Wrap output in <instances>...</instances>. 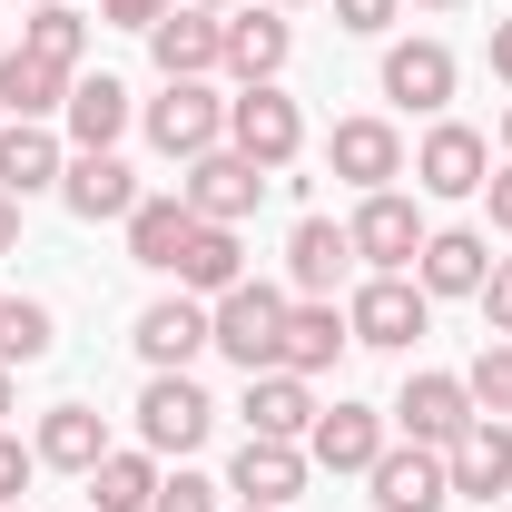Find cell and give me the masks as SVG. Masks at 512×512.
Segmentation results:
<instances>
[{
  "label": "cell",
  "mask_w": 512,
  "mask_h": 512,
  "mask_svg": "<svg viewBox=\"0 0 512 512\" xmlns=\"http://www.w3.org/2000/svg\"><path fill=\"white\" fill-rule=\"evenodd\" d=\"M444 473H453V503H493V493H512V424L483 414V424L444 453Z\"/></svg>",
  "instance_id": "obj_22"
},
{
  "label": "cell",
  "mask_w": 512,
  "mask_h": 512,
  "mask_svg": "<svg viewBox=\"0 0 512 512\" xmlns=\"http://www.w3.org/2000/svg\"><path fill=\"white\" fill-rule=\"evenodd\" d=\"M483 178H493V138L463 119H434L424 128V148H414V188L424 197H483Z\"/></svg>",
  "instance_id": "obj_8"
},
{
  "label": "cell",
  "mask_w": 512,
  "mask_h": 512,
  "mask_svg": "<svg viewBox=\"0 0 512 512\" xmlns=\"http://www.w3.org/2000/svg\"><path fill=\"white\" fill-rule=\"evenodd\" d=\"M503 148H512V109H503Z\"/></svg>",
  "instance_id": "obj_45"
},
{
  "label": "cell",
  "mask_w": 512,
  "mask_h": 512,
  "mask_svg": "<svg viewBox=\"0 0 512 512\" xmlns=\"http://www.w3.org/2000/svg\"><path fill=\"white\" fill-rule=\"evenodd\" d=\"M365 483H375V512H444L453 503V473L434 444H384Z\"/></svg>",
  "instance_id": "obj_12"
},
{
  "label": "cell",
  "mask_w": 512,
  "mask_h": 512,
  "mask_svg": "<svg viewBox=\"0 0 512 512\" xmlns=\"http://www.w3.org/2000/svg\"><path fill=\"white\" fill-rule=\"evenodd\" d=\"M30 10H50V0H30Z\"/></svg>",
  "instance_id": "obj_48"
},
{
  "label": "cell",
  "mask_w": 512,
  "mask_h": 512,
  "mask_svg": "<svg viewBox=\"0 0 512 512\" xmlns=\"http://www.w3.org/2000/svg\"><path fill=\"white\" fill-rule=\"evenodd\" d=\"M197 10H247V0H197Z\"/></svg>",
  "instance_id": "obj_42"
},
{
  "label": "cell",
  "mask_w": 512,
  "mask_h": 512,
  "mask_svg": "<svg viewBox=\"0 0 512 512\" xmlns=\"http://www.w3.org/2000/svg\"><path fill=\"white\" fill-rule=\"evenodd\" d=\"M69 148H119L128 138V119H138V109H128V79H109V69H99V79H69Z\"/></svg>",
  "instance_id": "obj_24"
},
{
  "label": "cell",
  "mask_w": 512,
  "mask_h": 512,
  "mask_svg": "<svg viewBox=\"0 0 512 512\" xmlns=\"http://www.w3.org/2000/svg\"><path fill=\"white\" fill-rule=\"evenodd\" d=\"M217 493H227V483H207V473L178 463V473H158V503H148V512H227Z\"/></svg>",
  "instance_id": "obj_34"
},
{
  "label": "cell",
  "mask_w": 512,
  "mask_h": 512,
  "mask_svg": "<svg viewBox=\"0 0 512 512\" xmlns=\"http://www.w3.org/2000/svg\"><path fill=\"white\" fill-rule=\"evenodd\" d=\"M424 316H434V296H424L414 276H365V286H355V306H345L355 345H375V355H404V345L424 335Z\"/></svg>",
  "instance_id": "obj_7"
},
{
  "label": "cell",
  "mask_w": 512,
  "mask_h": 512,
  "mask_svg": "<svg viewBox=\"0 0 512 512\" xmlns=\"http://www.w3.org/2000/svg\"><path fill=\"white\" fill-rule=\"evenodd\" d=\"M483 197H493V237H512V158L483 178Z\"/></svg>",
  "instance_id": "obj_39"
},
{
  "label": "cell",
  "mask_w": 512,
  "mask_h": 512,
  "mask_svg": "<svg viewBox=\"0 0 512 512\" xmlns=\"http://www.w3.org/2000/svg\"><path fill=\"white\" fill-rule=\"evenodd\" d=\"M493 79L512 89V20H493Z\"/></svg>",
  "instance_id": "obj_40"
},
{
  "label": "cell",
  "mask_w": 512,
  "mask_h": 512,
  "mask_svg": "<svg viewBox=\"0 0 512 512\" xmlns=\"http://www.w3.org/2000/svg\"><path fill=\"white\" fill-rule=\"evenodd\" d=\"M20 247V197H0V256Z\"/></svg>",
  "instance_id": "obj_41"
},
{
  "label": "cell",
  "mask_w": 512,
  "mask_h": 512,
  "mask_svg": "<svg viewBox=\"0 0 512 512\" xmlns=\"http://www.w3.org/2000/svg\"><path fill=\"white\" fill-rule=\"evenodd\" d=\"M168 276H178L188 296H207V306H217V296L247 276V247H237V227H207V217H197V237L178 247V266H168Z\"/></svg>",
  "instance_id": "obj_27"
},
{
  "label": "cell",
  "mask_w": 512,
  "mask_h": 512,
  "mask_svg": "<svg viewBox=\"0 0 512 512\" xmlns=\"http://www.w3.org/2000/svg\"><path fill=\"white\" fill-rule=\"evenodd\" d=\"M375 453H384V414L375 404H325L316 434H306V463H316V473H375Z\"/></svg>",
  "instance_id": "obj_20"
},
{
  "label": "cell",
  "mask_w": 512,
  "mask_h": 512,
  "mask_svg": "<svg viewBox=\"0 0 512 512\" xmlns=\"http://www.w3.org/2000/svg\"><path fill=\"white\" fill-rule=\"evenodd\" d=\"M20 50H30V60H50V69H79V60H89V20H79L69 0H50V10H30V20H20Z\"/></svg>",
  "instance_id": "obj_31"
},
{
  "label": "cell",
  "mask_w": 512,
  "mask_h": 512,
  "mask_svg": "<svg viewBox=\"0 0 512 512\" xmlns=\"http://www.w3.org/2000/svg\"><path fill=\"white\" fill-rule=\"evenodd\" d=\"M483 276H493V237H473V227H434L424 256H414L424 296H483Z\"/></svg>",
  "instance_id": "obj_21"
},
{
  "label": "cell",
  "mask_w": 512,
  "mask_h": 512,
  "mask_svg": "<svg viewBox=\"0 0 512 512\" xmlns=\"http://www.w3.org/2000/svg\"><path fill=\"white\" fill-rule=\"evenodd\" d=\"M138 119H148V148H158V158H207V148H227V99H217L207 79H168Z\"/></svg>",
  "instance_id": "obj_3"
},
{
  "label": "cell",
  "mask_w": 512,
  "mask_h": 512,
  "mask_svg": "<svg viewBox=\"0 0 512 512\" xmlns=\"http://www.w3.org/2000/svg\"><path fill=\"white\" fill-rule=\"evenodd\" d=\"M345 256H355V237H345L335 217H296V237H286V286H296V296H335Z\"/></svg>",
  "instance_id": "obj_25"
},
{
  "label": "cell",
  "mask_w": 512,
  "mask_h": 512,
  "mask_svg": "<svg viewBox=\"0 0 512 512\" xmlns=\"http://www.w3.org/2000/svg\"><path fill=\"white\" fill-rule=\"evenodd\" d=\"M178 197H188L207 227H247L256 197H266V168H256V158H237V148H207V158H188Z\"/></svg>",
  "instance_id": "obj_9"
},
{
  "label": "cell",
  "mask_w": 512,
  "mask_h": 512,
  "mask_svg": "<svg viewBox=\"0 0 512 512\" xmlns=\"http://www.w3.org/2000/svg\"><path fill=\"white\" fill-rule=\"evenodd\" d=\"M0 512H20V503H0Z\"/></svg>",
  "instance_id": "obj_49"
},
{
  "label": "cell",
  "mask_w": 512,
  "mask_h": 512,
  "mask_svg": "<svg viewBox=\"0 0 512 512\" xmlns=\"http://www.w3.org/2000/svg\"><path fill=\"white\" fill-rule=\"evenodd\" d=\"M237 414H247V434H266V444H306L325 404H316V384H306V375L266 365V375H247V404H237Z\"/></svg>",
  "instance_id": "obj_17"
},
{
  "label": "cell",
  "mask_w": 512,
  "mask_h": 512,
  "mask_svg": "<svg viewBox=\"0 0 512 512\" xmlns=\"http://www.w3.org/2000/svg\"><path fill=\"white\" fill-rule=\"evenodd\" d=\"M237 512H266V503H237Z\"/></svg>",
  "instance_id": "obj_47"
},
{
  "label": "cell",
  "mask_w": 512,
  "mask_h": 512,
  "mask_svg": "<svg viewBox=\"0 0 512 512\" xmlns=\"http://www.w3.org/2000/svg\"><path fill=\"white\" fill-rule=\"evenodd\" d=\"M276 10H306V0H276Z\"/></svg>",
  "instance_id": "obj_46"
},
{
  "label": "cell",
  "mask_w": 512,
  "mask_h": 512,
  "mask_svg": "<svg viewBox=\"0 0 512 512\" xmlns=\"http://www.w3.org/2000/svg\"><path fill=\"white\" fill-rule=\"evenodd\" d=\"M345 345H355V325H345V306H335V296H296V306H286V345H276V365L316 384L325 365L345 355Z\"/></svg>",
  "instance_id": "obj_19"
},
{
  "label": "cell",
  "mask_w": 512,
  "mask_h": 512,
  "mask_svg": "<svg viewBox=\"0 0 512 512\" xmlns=\"http://www.w3.org/2000/svg\"><path fill=\"white\" fill-rule=\"evenodd\" d=\"M217 345V325H207V296H158V306H138V355H148V375H188L197 355Z\"/></svg>",
  "instance_id": "obj_10"
},
{
  "label": "cell",
  "mask_w": 512,
  "mask_h": 512,
  "mask_svg": "<svg viewBox=\"0 0 512 512\" xmlns=\"http://www.w3.org/2000/svg\"><path fill=\"white\" fill-rule=\"evenodd\" d=\"M148 60H158V79H217V60H227V10H168L158 30H148Z\"/></svg>",
  "instance_id": "obj_13"
},
{
  "label": "cell",
  "mask_w": 512,
  "mask_h": 512,
  "mask_svg": "<svg viewBox=\"0 0 512 512\" xmlns=\"http://www.w3.org/2000/svg\"><path fill=\"white\" fill-rule=\"evenodd\" d=\"M345 237H355V256H365L375 276H414V256H424L434 227L414 217V197H404V188H375L355 217H345Z\"/></svg>",
  "instance_id": "obj_6"
},
{
  "label": "cell",
  "mask_w": 512,
  "mask_h": 512,
  "mask_svg": "<svg viewBox=\"0 0 512 512\" xmlns=\"http://www.w3.org/2000/svg\"><path fill=\"white\" fill-rule=\"evenodd\" d=\"M207 424H217V404H207L197 375H148V394H138V444L148 453H178L188 463L207 444Z\"/></svg>",
  "instance_id": "obj_5"
},
{
  "label": "cell",
  "mask_w": 512,
  "mask_h": 512,
  "mask_svg": "<svg viewBox=\"0 0 512 512\" xmlns=\"http://www.w3.org/2000/svg\"><path fill=\"white\" fill-rule=\"evenodd\" d=\"M453 79H463V69H453L444 40H394V50H384V99H394V109H424V119H444Z\"/></svg>",
  "instance_id": "obj_18"
},
{
  "label": "cell",
  "mask_w": 512,
  "mask_h": 512,
  "mask_svg": "<svg viewBox=\"0 0 512 512\" xmlns=\"http://www.w3.org/2000/svg\"><path fill=\"white\" fill-rule=\"evenodd\" d=\"M483 325L512 335V256H493V276H483Z\"/></svg>",
  "instance_id": "obj_37"
},
{
  "label": "cell",
  "mask_w": 512,
  "mask_h": 512,
  "mask_svg": "<svg viewBox=\"0 0 512 512\" xmlns=\"http://www.w3.org/2000/svg\"><path fill=\"white\" fill-rule=\"evenodd\" d=\"M188 237H197V207H188V197H138V207H128V256H138V266L168 276Z\"/></svg>",
  "instance_id": "obj_28"
},
{
  "label": "cell",
  "mask_w": 512,
  "mask_h": 512,
  "mask_svg": "<svg viewBox=\"0 0 512 512\" xmlns=\"http://www.w3.org/2000/svg\"><path fill=\"white\" fill-rule=\"evenodd\" d=\"M286 60H296V20H286L276 0H266V10H227V60L217 69H227L237 89H266Z\"/></svg>",
  "instance_id": "obj_15"
},
{
  "label": "cell",
  "mask_w": 512,
  "mask_h": 512,
  "mask_svg": "<svg viewBox=\"0 0 512 512\" xmlns=\"http://www.w3.org/2000/svg\"><path fill=\"white\" fill-rule=\"evenodd\" d=\"M79 483H89V512H148V503H158V453H148V444H128V453L109 444Z\"/></svg>",
  "instance_id": "obj_26"
},
{
  "label": "cell",
  "mask_w": 512,
  "mask_h": 512,
  "mask_svg": "<svg viewBox=\"0 0 512 512\" xmlns=\"http://www.w3.org/2000/svg\"><path fill=\"white\" fill-rule=\"evenodd\" d=\"M394 10H404V0H335V30H355V40H384V30H394Z\"/></svg>",
  "instance_id": "obj_35"
},
{
  "label": "cell",
  "mask_w": 512,
  "mask_h": 512,
  "mask_svg": "<svg viewBox=\"0 0 512 512\" xmlns=\"http://www.w3.org/2000/svg\"><path fill=\"white\" fill-rule=\"evenodd\" d=\"M306 444H266V434H247L237 444V463H227V493L237 503H266V512H286V503H306Z\"/></svg>",
  "instance_id": "obj_16"
},
{
  "label": "cell",
  "mask_w": 512,
  "mask_h": 512,
  "mask_svg": "<svg viewBox=\"0 0 512 512\" xmlns=\"http://www.w3.org/2000/svg\"><path fill=\"white\" fill-rule=\"evenodd\" d=\"M394 424H404V444L453 453L473 424H483V404H473V384H463V375H404V394H394Z\"/></svg>",
  "instance_id": "obj_4"
},
{
  "label": "cell",
  "mask_w": 512,
  "mask_h": 512,
  "mask_svg": "<svg viewBox=\"0 0 512 512\" xmlns=\"http://www.w3.org/2000/svg\"><path fill=\"white\" fill-rule=\"evenodd\" d=\"M99 20H109V30H138V40H148V30L168 20V0H99Z\"/></svg>",
  "instance_id": "obj_38"
},
{
  "label": "cell",
  "mask_w": 512,
  "mask_h": 512,
  "mask_svg": "<svg viewBox=\"0 0 512 512\" xmlns=\"http://www.w3.org/2000/svg\"><path fill=\"white\" fill-rule=\"evenodd\" d=\"M69 79L79 69H50V60H30V50H10L0 60V109L10 119H50V109H69Z\"/></svg>",
  "instance_id": "obj_30"
},
{
  "label": "cell",
  "mask_w": 512,
  "mask_h": 512,
  "mask_svg": "<svg viewBox=\"0 0 512 512\" xmlns=\"http://www.w3.org/2000/svg\"><path fill=\"white\" fill-rule=\"evenodd\" d=\"M286 286H256V276H237L217 306H207V325H217V355L237 365V375H266L276 365V345H286Z\"/></svg>",
  "instance_id": "obj_1"
},
{
  "label": "cell",
  "mask_w": 512,
  "mask_h": 512,
  "mask_svg": "<svg viewBox=\"0 0 512 512\" xmlns=\"http://www.w3.org/2000/svg\"><path fill=\"white\" fill-rule=\"evenodd\" d=\"M227 148L276 178V168H296V148H306V109H296L276 79H266V89H237V99H227Z\"/></svg>",
  "instance_id": "obj_2"
},
{
  "label": "cell",
  "mask_w": 512,
  "mask_h": 512,
  "mask_svg": "<svg viewBox=\"0 0 512 512\" xmlns=\"http://www.w3.org/2000/svg\"><path fill=\"white\" fill-rule=\"evenodd\" d=\"M138 197H148V188H138V168H128L119 148H79V158L60 168V207H69V217H89V227H99V217H119V227H128Z\"/></svg>",
  "instance_id": "obj_11"
},
{
  "label": "cell",
  "mask_w": 512,
  "mask_h": 512,
  "mask_svg": "<svg viewBox=\"0 0 512 512\" xmlns=\"http://www.w3.org/2000/svg\"><path fill=\"white\" fill-rule=\"evenodd\" d=\"M414 10H463V0H414Z\"/></svg>",
  "instance_id": "obj_44"
},
{
  "label": "cell",
  "mask_w": 512,
  "mask_h": 512,
  "mask_svg": "<svg viewBox=\"0 0 512 512\" xmlns=\"http://www.w3.org/2000/svg\"><path fill=\"white\" fill-rule=\"evenodd\" d=\"M30 473H40V453L20 444V434H0V503H20V493H30Z\"/></svg>",
  "instance_id": "obj_36"
},
{
  "label": "cell",
  "mask_w": 512,
  "mask_h": 512,
  "mask_svg": "<svg viewBox=\"0 0 512 512\" xmlns=\"http://www.w3.org/2000/svg\"><path fill=\"white\" fill-rule=\"evenodd\" d=\"M40 463H50V473H89V463H99V453H109V424H99V414H89V404H50V414H40Z\"/></svg>",
  "instance_id": "obj_29"
},
{
  "label": "cell",
  "mask_w": 512,
  "mask_h": 512,
  "mask_svg": "<svg viewBox=\"0 0 512 512\" xmlns=\"http://www.w3.org/2000/svg\"><path fill=\"white\" fill-rule=\"evenodd\" d=\"M325 168L345 178V188H394L404 178V128L394 119H335V138H325Z\"/></svg>",
  "instance_id": "obj_14"
},
{
  "label": "cell",
  "mask_w": 512,
  "mask_h": 512,
  "mask_svg": "<svg viewBox=\"0 0 512 512\" xmlns=\"http://www.w3.org/2000/svg\"><path fill=\"white\" fill-rule=\"evenodd\" d=\"M463 384H473V404H483V414H503V424H512V335H503V345H483Z\"/></svg>",
  "instance_id": "obj_33"
},
{
  "label": "cell",
  "mask_w": 512,
  "mask_h": 512,
  "mask_svg": "<svg viewBox=\"0 0 512 512\" xmlns=\"http://www.w3.org/2000/svg\"><path fill=\"white\" fill-rule=\"evenodd\" d=\"M60 345V316L40 296H0V365H40Z\"/></svg>",
  "instance_id": "obj_32"
},
{
  "label": "cell",
  "mask_w": 512,
  "mask_h": 512,
  "mask_svg": "<svg viewBox=\"0 0 512 512\" xmlns=\"http://www.w3.org/2000/svg\"><path fill=\"white\" fill-rule=\"evenodd\" d=\"M0 414H10V365H0Z\"/></svg>",
  "instance_id": "obj_43"
},
{
  "label": "cell",
  "mask_w": 512,
  "mask_h": 512,
  "mask_svg": "<svg viewBox=\"0 0 512 512\" xmlns=\"http://www.w3.org/2000/svg\"><path fill=\"white\" fill-rule=\"evenodd\" d=\"M60 168H69V148L50 138V119H10V128H0V197L60 188Z\"/></svg>",
  "instance_id": "obj_23"
}]
</instances>
